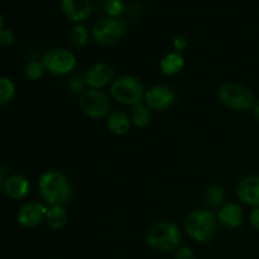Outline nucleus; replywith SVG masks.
Listing matches in <instances>:
<instances>
[{
	"instance_id": "obj_1",
	"label": "nucleus",
	"mask_w": 259,
	"mask_h": 259,
	"mask_svg": "<svg viewBox=\"0 0 259 259\" xmlns=\"http://www.w3.org/2000/svg\"><path fill=\"white\" fill-rule=\"evenodd\" d=\"M38 190L40 197L50 206L65 205L71 196V185L67 177L58 171H48L39 177Z\"/></svg>"
},
{
	"instance_id": "obj_2",
	"label": "nucleus",
	"mask_w": 259,
	"mask_h": 259,
	"mask_svg": "<svg viewBox=\"0 0 259 259\" xmlns=\"http://www.w3.org/2000/svg\"><path fill=\"white\" fill-rule=\"evenodd\" d=\"M182 240V233L175 223L162 222L153 225L146 235V243L149 248L162 253H169L179 249Z\"/></svg>"
},
{
	"instance_id": "obj_3",
	"label": "nucleus",
	"mask_w": 259,
	"mask_h": 259,
	"mask_svg": "<svg viewBox=\"0 0 259 259\" xmlns=\"http://www.w3.org/2000/svg\"><path fill=\"white\" fill-rule=\"evenodd\" d=\"M217 217L210 210L199 209L189 214L185 220V232L196 243H207L217 233Z\"/></svg>"
},
{
	"instance_id": "obj_4",
	"label": "nucleus",
	"mask_w": 259,
	"mask_h": 259,
	"mask_svg": "<svg viewBox=\"0 0 259 259\" xmlns=\"http://www.w3.org/2000/svg\"><path fill=\"white\" fill-rule=\"evenodd\" d=\"M218 99L228 109L234 111L252 110L255 104L254 94L239 83H224L218 90Z\"/></svg>"
},
{
	"instance_id": "obj_5",
	"label": "nucleus",
	"mask_w": 259,
	"mask_h": 259,
	"mask_svg": "<svg viewBox=\"0 0 259 259\" xmlns=\"http://www.w3.org/2000/svg\"><path fill=\"white\" fill-rule=\"evenodd\" d=\"M110 96L124 105H138L146 96L143 83L134 76H121L110 85Z\"/></svg>"
},
{
	"instance_id": "obj_6",
	"label": "nucleus",
	"mask_w": 259,
	"mask_h": 259,
	"mask_svg": "<svg viewBox=\"0 0 259 259\" xmlns=\"http://www.w3.org/2000/svg\"><path fill=\"white\" fill-rule=\"evenodd\" d=\"M126 32V25L123 20L106 17L98 20L91 29L94 40L101 46H114L121 40Z\"/></svg>"
},
{
	"instance_id": "obj_7",
	"label": "nucleus",
	"mask_w": 259,
	"mask_h": 259,
	"mask_svg": "<svg viewBox=\"0 0 259 259\" xmlns=\"http://www.w3.org/2000/svg\"><path fill=\"white\" fill-rule=\"evenodd\" d=\"M78 105L85 115L93 119H103L111 113L110 98L103 90H85L80 95Z\"/></svg>"
},
{
	"instance_id": "obj_8",
	"label": "nucleus",
	"mask_w": 259,
	"mask_h": 259,
	"mask_svg": "<svg viewBox=\"0 0 259 259\" xmlns=\"http://www.w3.org/2000/svg\"><path fill=\"white\" fill-rule=\"evenodd\" d=\"M42 63L47 72L55 76H65L72 72L76 67V56L65 48L50 50L42 58Z\"/></svg>"
},
{
	"instance_id": "obj_9",
	"label": "nucleus",
	"mask_w": 259,
	"mask_h": 259,
	"mask_svg": "<svg viewBox=\"0 0 259 259\" xmlns=\"http://www.w3.org/2000/svg\"><path fill=\"white\" fill-rule=\"evenodd\" d=\"M144 100L152 111H164L176 103V95L168 86L156 85L146 91Z\"/></svg>"
},
{
	"instance_id": "obj_10",
	"label": "nucleus",
	"mask_w": 259,
	"mask_h": 259,
	"mask_svg": "<svg viewBox=\"0 0 259 259\" xmlns=\"http://www.w3.org/2000/svg\"><path fill=\"white\" fill-rule=\"evenodd\" d=\"M114 81V68L108 63H95L89 68L85 75L86 86L94 90H101L106 86L111 85Z\"/></svg>"
},
{
	"instance_id": "obj_11",
	"label": "nucleus",
	"mask_w": 259,
	"mask_h": 259,
	"mask_svg": "<svg viewBox=\"0 0 259 259\" xmlns=\"http://www.w3.org/2000/svg\"><path fill=\"white\" fill-rule=\"evenodd\" d=\"M48 207L40 202H27L23 205L18 212L17 220L22 227L24 228H35L43 222H46Z\"/></svg>"
},
{
	"instance_id": "obj_12",
	"label": "nucleus",
	"mask_w": 259,
	"mask_h": 259,
	"mask_svg": "<svg viewBox=\"0 0 259 259\" xmlns=\"http://www.w3.org/2000/svg\"><path fill=\"white\" fill-rule=\"evenodd\" d=\"M60 5L63 15L76 24L88 20L93 12L90 0H61Z\"/></svg>"
},
{
	"instance_id": "obj_13",
	"label": "nucleus",
	"mask_w": 259,
	"mask_h": 259,
	"mask_svg": "<svg viewBox=\"0 0 259 259\" xmlns=\"http://www.w3.org/2000/svg\"><path fill=\"white\" fill-rule=\"evenodd\" d=\"M237 197L243 204L259 206V176H248L238 184L235 190Z\"/></svg>"
},
{
	"instance_id": "obj_14",
	"label": "nucleus",
	"mask_w": 259,
	"mask_h": 259,
	"mask_svg": "<svg viewBox=\"0 0 259 259\" xmlns=\"http://www.w3.org/2000/svg\"><path fill=\"white\" fill-rule=\"evenodd\" d=\"M218 220L227 229H238L244 223V210L235 202H228L220 207Z\"/></svg>"
},
{
	"instance_id": "obj_15",
	"label": "nucleus",
	"mask_w": 259,
	"mask_h": 259,
	"mask_svg": "<svg viewBox=\"0 0 259 259\" xmlns=\"http://www.w3.org/2000/svg\"><path fill=\"white\" fill-rule=\"evenodd\" d=\"M4 192L13 200H22L28 196L30 191V184L22 175H13L4 182Z\"/></svg>"
},
{
	"instance_id": "obj_16",
	"label": "nucleus",
	"mask_w": 259,
	"mask_h": 259,
	"mask_svg": "<svg viewBox=\"0 0 259 259\" xmlns=\"http://www.w3.org/2000/svg\"><path fill=\"white\" fill-rule=\"evenodd\" d=\"M106 124H108L109 131L113 134H115V136H125L131 131L132 120L131 116L126 115L124 111L114 110L108 115Z\"/></svg>"
},
{
	"instance_id": "obj_17",
	"label": "nucleus",
	"mask_w": 259,
	"mask_h": 259,
	"mask_svg": "<svg viewBox=\"0 0 259 259\" xmlns=\"http://www.w3.org/2000/svg\"><path fill=\"white\" fill-rule=\"evenodd\" d=\"M185 67V57L180 52L167 53L159 62L161 72L166 76H175Z\"/></svg>"
},
{
	"instance_id": "obj_18",
	"label": "nucleus",
	"mask_w": 259,
	"mask_h": 259,
	"mask_svg": "<svg viewBox=\"0 0 259 259\" xmlns=\"http://www.w3.org/2000/svg\"><path fill=\"white\" fill-rule=\"evenodd\" d=\"M68 214L62 205H55L48 207L47 215H46V223L52 230H60L67 224Z\"/></svg>"
},
{
	"instance_id": "obj_19",
	"label": "nucleus",
	"mask_w": 259,
	"mask_h": 259,
	"mask_svg": "<svg viewBox=\"0 0 259 259\" xmlns=\"http://www.w3.org/2000/svg\"><path fill=\"white\" fill-rule=\"evenodd\" d=\"M131 120L132 124L136 125L137 128H146L151 124L152 110L142 103L138 105H134L131 111Z\"/></svg>"
},
{
	"instance_id": "obj_20",
	"label": "nucleus",
	"mask_w": 259,
	"mask_h": 259,
	"mask_svg": "<svg viewBox=\"0 0 259 259\" xmlns=\"http://www.w3.org/2000/svg\"><path fill=\"white\" fill-rule=\"evenodd\" d=\"M205 202L210 207L222 206L225 199V191L219 185H211L206 189L204 195Z\"/></svg>"
},
{
	"instance_id": "obj_21",
	"label": "nucleus",
	"mask_w": 259,
	"mask_h": 259,
	"mask_svg": "<svg viewBox=\"0 0 259 259\" xmlns=\"http://www.w3.org/2000/svg\"><path fill=\"white\" fill-rule=\"evenodd\" d=\"M89 39H90V34L85 25L82 24H75L70 32V42L72 46L77 48H83L88 46Z\"/></svg>"
},
{
	"instance_id": "obj_22",
	"label": "nucleus",
	"mask_w": 259,
	"mask_h": 259,
	"mask_svg": "<svg viewBox=\"0 0 259 259\" xmlns=\"http://www.w3.org/2000/svg\"><path fill=\"white\" fill-rule=\"evenodd\" d=\"M15 95V85L10 78L0 77V105L12 101Z\"/></svg>"
},
{
	"instance_id": "obj_23",
	"label": "nucleus",
	"mask_w": 259,
	"mask_h": 259,
	"mask_svg": "<svg viewBox=\"0 0 259 259\" xmlns=\"http://www.w3.org/2000/svg\"><path fill=\"white\" fill-rule=\"evenodd\" d=\"M46 72V68L45 65L42 63V61H30V62L27 63L24 68V73H25V77L28 80H32V81H37L45 75Z\"/></svg>"
},
{
	"instance_id": "obj_24",
	"label": "nucleus",
	"mask_w": 259,
	"mask_h": 259,
	"mask_svg": "<svg viewBox=\"0 0 259 259\" xmlns=\"http://www.w3.org/2000/svg\"><path fill=\"white\" fill-rule=\"evenodd\" d=\"M125 4L123 0H108L105 3V12L108 17L119 19L125 13Z\"/></svg>"
},
{
	"instance_id": "obj_25",
	"label": "nucleus",
	"mask_w": 259,
	"mask_h": 259,
	"mask_svg": "<svg viewBox=\"0 0 259 259\" xmlns=\"http://www.w3.org/2000/svg\"><path fill=\"white\" fill-rule=\"evenodd\" d=\"M85 86H86V82H85V77H73L72 80L68 82V89H70V91H72L73 94H82L83 91H85Z\"/></svg>"
},
{
	"instance_id": "obj_26",
	"label": "nucleus",
	"mask_w": 259,
	"mask_h": 259,
	"mask_svg": "<svg viewBox=\"0 0 259 259\" xmlns=\"http://www.w3.org/2000/svg\"><path fill=\"white\" fill-rule=\"evenodd\" d=\"M15 42V35L12 30L3 29L0 32V46L3 47H10Z\"/></svg>"
},
{
	"instance_id": "obj_27",
	"label": "nucleus",
	"mask_w": 259,
	"mask_h": 259,
	"mask_svg": "<svg viewBox=\"0 0 259 259\" xmlns=\"http://www.w3.org/2000/svg\"><path fill=\"white\" fill-rule=\"evenodd\" d=\"M175 259H196V255H195L194 250H192L191 248L182 247L177 249Z\"/></svg>"
},
{
	"instance_id": "obj_28",
	"label": "nucleus",
	"mask_w": 259,
	"mask_h": 259,
	"mask_svg": "<svg viewBox=\"0 0 259 259\" xmlns=\"http://www.w3.org/2000/svg\"><path fill=\"white\" fill-rule=\"evenodd\" d=\"M172 45H174V48L176 52L181 53L182 51L187 47L186 37H184V35H177V37L174 39V42H172Z\"/></svg>"
},
{
	"instance_id": "obj_29",
	"label": "nucleus",
	"mask_w": 259,
	"mask_h": 259,
	"mask_svg": "<svg viewBox=\"0 0 259 259\" xmlns=\"http://www.w3.org/2000/svg\"><path fill=\"white\" fill-rule=\"evenodd\" d=\"M249 222L250 225L259 232V206L254 207V209L252 210V212H250L249 215Z\"/></svg>"
},
{
	"instance_id": "obj_30",
	"label": "nucleus",
	"mask_w": 259,
	"mask_h": 259,
	"mask_svg": "<svg viewBox=\"0 0 259 259\" xmlns=\"http://www.w3.org/2000/svg\"><path fill=\"white\" fill-rule=\"evenodd\" d=\"M252 110H253V114H254V118L259 121V100L255 101V104H254V106H253Z\"/></svg>"
},
{
	"instance_id": "obj_31",
	"label": "nucleus",
	"mask_w": 259,
	"mask_h": 259,
	"mask_svg": "<svg viewBox=\"0 0 259 259\" xmlns=\"http://www.w3.org/2000/svg\"><path fill=\"white\" fill-rule=\"evenodd\" d=\"M4 29V19H3V15L0 14V32Z\"/></svg>"
},
{
	"instance_id": "obj_32",
	"label": "nucleus",
	"mask_w": 259,
	"mask_h": 259,
	"mask_svg": "<svg viewBox=\"0 0 259 259\" xmlns=\"http://www.w3.org/2000/svg\"><path fill=\"white\" fill-rule=\"evenodd\" d=\"M4 186V184H3V179H2V175H0V189H2V187Z\"/></svg>"
}]
</instances>
